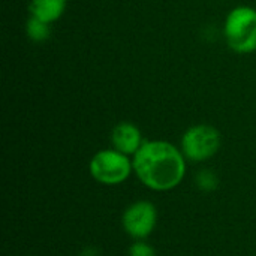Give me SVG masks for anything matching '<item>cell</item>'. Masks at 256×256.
<instances>
[{"label":"cell","instance_id":"1","mask_svg":"<svg viewBox=\"0 0 256 256\" xmlns=\"http://www.w3.org/2000/svg\"><path fill=\"white\" fill-rule=\"evenodd\" d=\"M134 174L150 190L170 192L186 177L188 160L176 144L165 140H150L132 158Z\"/></svg>","mask_w":256,"mask_h":256},{"label":"cell","instance_id":"2","mask_svg":"<svg viewBox=\"0 0 256 256\" xmlns=\"http://www.w3.org/2000/svg\"><path fill=\"white\" fill-rule=\"evenodd\" d=\"M224 38L237 54L256 51V9L248 4L230 10L224 22Z\"/></svg>","mask_w":256,"mask_h":256},{"label":"cell","instance_id":"3","mask_svg":"<svg viewBox=\"0 0 256 256\" xmlns=\"http://www.w3.org/2000/svg\"><path fill=\"white\" fill-rule=\"evenodd\" d=\"M92 178L105 186H117L124 183L134 172L130 156L116 150L104 148L93 154L88 164Z\"/></svg>","mask_w":256,"mask_h":256},{"label":"cell","instance_id":"4","mask_svg":"<svg viewBox=\"0 0 256 256\" xmlns=\"http://www.w3.org/2000/svg\"><path fill=\"white\" fill-rule=\"evenodd\" d=\"M222 146L220 132L212 124H195L186 129L180 141V150L188 162L201 164L218 154Z\"/></svg>","mask_w":256,"mask_h":256},{"label":"cell","instance_id":"5","mask_svg":"<svg viewBox=\"0 0 256 256\" xmlns=\"http://www.w3.org/2000/svg\"><path fill=\"white\" fill-rule=\"evenodd\" d=\"M124 232L134 240H147L158 226V208L153 202L140 200L126 207L122 216Z\"/></svg>","mask_w":256,"mask_h":256},{"label":"cell","instance_id":"6","mask_svg":"<svg viewBox=\"0 0 256 256\" xmlns=\"http://www.w3.org/2000/svg\"><path fill=\"white\" fill-rule=\"evenodd\" d=\"M146 142L141 129L130 123V122H120L118 124L114 126L111 132V144L112 148L134 158L136 152L142 147Z\"/></svg>","mask_w":256,"mask_h":256},{"label":"cell","instance_id":"7","mask_svg":"<svg viewBox=\"0 0 256 256\" xmlns=\"http://www.w3.org/2000/svg\"><path fill=\"white\" fill-rule=\"evenodd\" d=\"M68 0H30V16L39 18L48 24L60 20L66 10Z\"/></svg>","mask_w":256,"mask_h":256},{"label":"cell","instance_id":"8","mask_svg":"<svg viewBox=\"0 0 256 256\" xmlns=\"http://www.w3.org/2000/svg\"><path fill=\"white\" fill-rule=\"evenodd\" d=\"M26 32H27V36L30 40L38 42V44L45 42L51 34V24H48L39 18L30 16L26 24Z\"/></svg>","mask_w":256,"mask_h":256},{"label":"cell","instance_id":"9","mask_svg":"<svg viewBox=\"0 0 256 256\" xmlns=\"http://www.w3.org/2000/svg\"><path fill=\"white\" fill-rule=\"evenodd\" d=\"M195 183H196L198 189L202 192H214L219 188V177L216 176V172L213 170L204 168V170L198 171V174L195 177Z\"/></svg>","mask_w":256,"mask_h":256},{"label":"cell","instance_id":"10","mask_svg":"<svg viewBox=\"0 0 256 256\" xmlns=\"http://www.w3.org/2000/svg\"><path fill=\"white\" fill-rule=\"evenodd\" d=\"M129 256H158L154 248L146 240H135V243L128 250Z\"/></svg>","mask_w":256,"mask_h":256},{"label":"cell","instance_id":"11","mask_svg":"<svg viewBox=\"0 0 256 256\" xmlns=\"http://www.w3.org/2000/svg\"><path fill=\"white\" fill-rule=\"evenodd\" d=\"M28 256H32V255H28Z\"/></svg>","mask_w":256,"mask_h":256}]
</instances>
